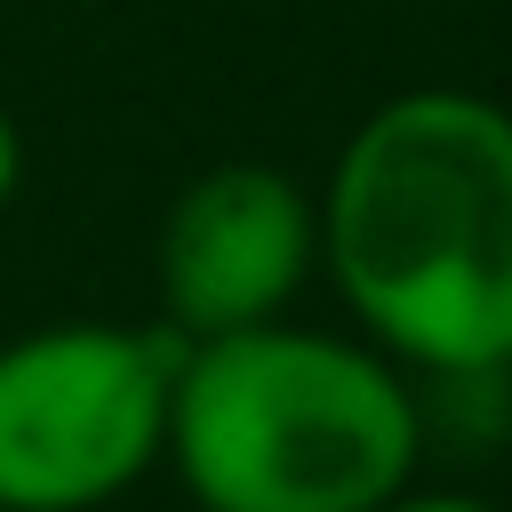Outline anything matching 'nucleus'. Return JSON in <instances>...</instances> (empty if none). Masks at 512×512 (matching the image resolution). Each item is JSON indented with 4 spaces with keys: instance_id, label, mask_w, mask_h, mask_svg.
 I'll use <instances>...</instances> for the list:
<instances>
[{
    "instance_id": "1",
    "label": "nucleus",
    "mask_w": 512,
    "mask_h": 512,
    "mask_svg": "<svg viewBox=\"0 0 512 512\" xmlns=\"http://www.w3.org/2000/svg\"><path fill=\"white\" fill-rule=\"evenodd\" d=\"M312 208L320 264L392 368L440 384L512 368V112L496 96H384Z\"/></svg>"
},
{
    "instance_id": "5",
    "label": "nucleus",
    "mask_w": 512,
    "mask_h": 512,
    "mask_svg": "<svg viewBox=\"0 0 512 512\" xmlns=\"http://www.w3.org/2000/svg\"><path fill=\"white\" fill-rule=\"evenodd\" d=\"M384 512H496L488 496H464V488H400Z\"/></svg>"
},
{
    "instance_id": "3",
    "label": "nucleus",
    "mask_w": 512,
    "mask_h": 512,
    "mask_svg": "<svg viewBox=\"0 0 512 512\" xmlns=\"http://www.w3.org/2000/svg\"><path fill=\"white\" fill-rule=\"evenodd\" d=\"M168 328L56 320L0 344V512H96L168 456Z\"/></svg>"
},
{
    "instance_id": "6",
    "label": "nucleus",
    "mask_w": 512,
    "mask_h": 512,
    "mask_svg": "<svg viewBox=\"0 0 512 512\" xmlns=\"http://www.w3.org/2000/svg\"><path fill=\"white\" fill-rule=\"evenodd\" d=\"M24 192V128H16V112L0 104V208Z\"/></svg>"
},
{
    "instance_id": "2",
    "label": "nucleus",
    "mask_w": 512,
    "mask_h": 512,
    "mask_svg": "<svg viewBox=\"0 0 512 512\" xmlns=\"http://www.w3.org/2000/svg\"><path fill=\"white\" fill-rule=\"evenodd\" d=\"M160 464L200 512H384L416 488L424 400L368 336L264 320L184 344Z\"/></svg>"
},
{
    "instance_id": "4",
    "label": "nucleus",
    "mask_w": 512,
    "mask_h": 512,
    "mask_svg": "<svg viewBox=\"0 0 512 512\" xmlns=\"http://www.w3.org/2000/svg\"><path fill=\"white\" fill-rule=\"evenodd\" d=\"M312 272H320V208L272 160H216L160 216L152 280H160V328L176 344L288 320Z\"/></svg>"
}]
</instances>
